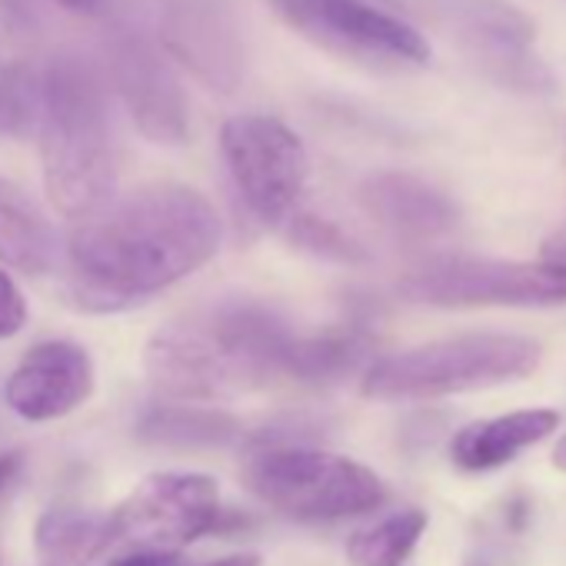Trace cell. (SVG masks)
Returning a JSON list of instances; mask_svg holds the SVG:
<instances>
[{
	"instance_id": "cell-21",
	"label": "cell",
	"mask_w": 566,
	"mask_h": 566,
	"mask_svg": "<svg viewBox=\"0 0 566 566\" xmlns=\"http://www.w3.org/2000/svg\"><path fill=\"white\" fill-rule=\"evenodd\" d=\"M44 101V67L31 61L0 64V137L21 140L38 130Z\"/></svg>"
},
{
	"instance_id": "cell-8",
	"label": "cell",
	"mask_w": 566,
	"mask_h": 566,
	"mask_svg": "<svg viewBox=\"0 0 566 566\" xmlns=\"http://www.w3.org/2000/svg\"><path fill=\"white\" fill-rule=\"evenodd\" d=\"M104 64L134 127L150 144L160 147L187 144L190 134L187 97L157 34H150L130 14L117 11L114 18H107Z\"/></svg>"
},
{
	"instance_id": "cell-15",
	"label": "cell",
	"mask_w": 566,
	"mask_h": 566,
	"mask_svg": "<svg viewBox=\"0 0 566 566\" xmlns=\"http://www.w3.org/2000/svg\"><path fill=\"white\" fill-rule=\"evenodd\" d=\"M556 427H559V410L549 407H530V410L476 420L457 430L450 443V457L463 473H490L516 460V453L553 437Z\"/></svg>"
},
{
	"instance_id": "cell-1",
	"label": "cell",
	"mask_w": 566,
	"mask_h": 566,
	"mask_svg": "<svg viewBox=\"0 0 566 566\" xmlns=\"http://www.w3.org/2000/svg\"><path fill=\"white\" fill-rule=\"evenodd\" d=\"M220 233V217L200 190L140 187L77 220L67 243L71 294L87 311L140 304L213 260Z\"/></svg>"
},
{
	"instance_id": "cell-23",
	"label": "cell",
	"mask_w": 566,
	"mask_h": 566,
	"mask_svg": "<svg viewBox=\"0 0 566 566\" xmlns=\"http://www.w3.org/2000/svg\"><path fill=\"white\" fill-rule=\"evenodd\" d=\"M28 324V304L24 294L8 270H0V340H11Z\"/></svg>"
},
{
	"instance_id": "cell-11",
	"label": "cell",
	"mask_w": 566,
	"mask_h": 566,
	"mask_svg": "<svg viewBox=\"0 0 566 566\" xmlns=\"http://www.w3.org/2000/svg\"><path fill=\"white\" fill-rule=\"evenodd\" d=\"M220 483L197 470L150 473L111 513L117 539L137 549L177 553L220 526Z\"/></svg>"
},
{
	"instance_id": "cell-16",
	"label": "cell",
	"mask_w": 566,
	"mask_h": 566,
	"mask_svg": "<svg viewBox=\"0 0 566 566\" xmlns=\"http://www.w3.org/2000/svg\"><path fill=\"white\" fill-rule=\"evenodd\" d=\"M54 223L18 184L0 177V263L38 276L54 266Z\"/></svg>"
},
{
	"instance_id": "cell-2",
	"label": "cell",
	"mask_w": 566,
	"mask_h": 566,
	"mask_svg": "<svg viewBox=\"0 0 566 566\" xmlns=\"http://www.w3.org/2000/svg\"><path fill=\"white\" fill-rule=\"evenodd\" d=\"M294 331L273 307L223 297L164 324L144 354L154 390L174 403H220L270 387L287 370Z\"/></svg>"
},
{
	"instance_id": "cell-12",
	"label": "cell",
	"mask_w": 566,
	"mask_h": 566,
	"mask_svg": "<svg viewBox=\"0 0 566 566\" xmlns=\"http://www.w3.org/2000/svg\"><path fill=\"white\" fill-rule=\"evenodd\" d=\"M157 41L170 61L203 87L233 94L247 74V44L237 0H150Z\"/></svg>"
},
{
	"instance_id": "cell-13",
	"label": "cell",
	"mask_w": 566,
	"mask_h": 566,
	"mask_svg": "<svg viewBox=\"0 0 566 566\" xmlns=\"http://www.w3.org/2000/svg\"><path fill=\"white\" fill-rule=\"evenodd\" d=\"M94 394V360L81 344L48 340L24 354L8 377V407L31 423H48L74 413Z\"/></svg>"
},
{
	"instance_id": "cell-4",
	"label": "cell",
	"mask_w": 566,
	"mask_h": 566,
	"mask_svg": "<svg viewBox=\"0 0 566 566\" xmlns=\"http://www.w3.org/2000/svg\"><path fill=\"white\" fill-rule=\"evenodd\" d=\"M543 347L523 334H460L403 354L380 357L364 374V397L380 403L440 400L526 380L539 370Z\"/></svg>"
},
{
	"instance_id": "cell-28",
	"label": "cell",
	"mask_w": 566,
	"mask_h": 566,
	"mask_svg": "<svg viewBox=\"0 0 566 566\" xmlns=\"http://www.w3.org/2000/svg\"><path fill=\"white\" fill-rule=\"evenodd\" d=\"M54 4H61V8H67L74 14H91V11L101 8V0H54Z\"/></svg>"
},
{
	"instance_id": "cell-14",
	"label": "cell",
	"mask_w": 566,
	"mask_h": 566,
	"mask_svg": "<svg viewBox=\"0 0 566 566\" xmlns=\"http://www.w3.org/2000/svg\"><path fill=\"white\" fill-rule=\"evenodd\" d=\"M360 207L400 240H437L457 230L460 207L423 177L384 170L360 184Z\"/></svg>"
},
{
	"instance_id": "cell-27",
	"label": "cell",
	"mask_w": 566,
	"mask_h": 566,
	"mask_svg": "<svg viewBox=\"0 0 566 566\" xmlns=\"http://www.w3.org/2000/svg\"><path fill=\"white\" fill-rule=\"evenodd\" d=\"M200 566H260V556L256 553H233V556L210 559V563H200Z\"/></svg>"
},
{
	"instance_id": "cell-10",
	"label": "cell",
	"mask_w": 566,
	"mask_h": 566,
	"mask_svg": "<svg viewBox=\"0 0 566 566\" xmlns=\"http://www.w3.org/2000/svg\"><path fill=\"white\" fill-rule=\"evenodd\" d=\"M273 11L297 34L354 61L427 64V38L374 0H270Z\"/></svg>"
},
{
	"instance_id": "cell-7",
	"label": "cell",
	"mask_w": 566,
	"mask_h": 566,
	"mask_svg": "<svg viewBox=\"0 0 566 566\" xmlns=\"http://www.w3.org/2000/svg\"><path fill=\"white\" fill-rule=\"evenodd\" d=\"M420 11L496 84L516 94H553L536 54V24L506 0H420Z\"/></svg>"
},
{
	"instance_id": "cell-9",
	"label": "cell",
	"mask_w": 566,
	"mask_h": 566,
	"mask_svg": "<svg viewBox=\"0 0 566 566\" xmlns=\"http://www.w3.org/2000/svg\"><path fill=\"white\" fill-rule=\"evenodd\" d=\"M227 170L263 223H287L311 177V157L304 140L276 117L240 114L220 130Z\"/></svg>"
},
{
	"instance_id": "cell-17",
	"label": "cell",
	"mask_w": 566,
	"mask_h": 566,
	"mask_svg": "<svg viewBox=\"0 0 566 566\" xmlns=\"http://www.w3.org/2000/svg\"><path fill=\"white\" fill-rule=\"evenodd\" d=\"M137 437L150 447L167 450H217L237 443L243 437V423L217 407L160 403L140 417Z\"/></svg>"
},
{
	"instance_id": "cell-6",
	"label": "cell",
	"mask_w": 566,
	"mask_h": 566,
	"mask_svg": "<svg viewBox=\"0 0 566 566\" xmlns=\"http://www.w3.org/2000/svg\"><path fill=\"white\" fill-rule=\"evenodd\" d=\"M400 294L413 304L470 311V307H563V263H516L493 256H433L400 280Z\"/></svg>"
},
{
	"instance_id": "cell-20",
	"label": "cell",
	"mask_w": 566,
	"mask_h": 566,
	"mask_svg": "<svg viewBox=\"0 0 566 566\" xmlns=\"http://www.w3.org/2000/svg\"><path fill=\"white\" fill-rule=\"evenodd\" d=\"M430 516L423 510H400L384 516L380 523L357 530L347 539V556L354 566H403V559L417 549L427 533Z\"/></svg>"
},
{
	"instance_id": "cell-19",
	"label": "cell",
	"mask_w": 566,
	"mask_h": 566,
	"mask_svg": "<svg viewBox=\"0 0 566 566\" xmlns=\"http://www.w3.org/2000/svg\"><path fill=\"white\" fill-rule=\"evenodd\" d=\"M367 354V340L354 331H334V334H317V337H294L287 350V377L307 380V384H324V380H340L344 374L357 370Z\"/></svg>"
},
{
	"instance_id": "cell-29",
	"label": "cell",
	"mask_w": 566,
	"mask_h": 566,
	"mask_svg": "<svg viewBox=\"0 0 566 566\" xmlns=\"http://www.w3.org/2000/svg\"><path fill=\"white\" fill-rule=\"evenodd\" d=\"M549 463H553L559 473H566V433L553 443V450H549Z\"/></svg>"
},
{
	"instance_id": "cell-5",
	"label": "cell",
	"mask_w": 566,
	"mask_h": 566,
	"mask_svg": "<svg viewBox=\"0 0 566 566\" xmlns=\"http://www.w3.org/2000/svg\"><path fill=\"white\" fill-rule=\"evenodd\" d=\"M243 480L253 496L301 523L360 516L387 500V486L370 467L307 447H266L253 453Z\"/></svg>"
},
{
	"instance_id": "cell-18",
	"label": "cell",
	"mask_w": 566,
	"mask_h": 566,
	"mask_svg": "<svg viewBox=\"0 0 566 566\" xmlns=\"http://www.w3.org/2000/svg\"><path fill=\"white\" fill-rule=\"evenodd\" d=\"M117 543L111 513L81 506H51L34 526V553L48 566H84Z\"/></svg>"
},
{
	"instance_id": "cell-24",
	"label": "cell",
	"mask_w": 566,
	"mask_h": 566,
	"mask_svg": "<svg viewBox=\"0 0 566 566\" xmlns=\"http://www.w3.org/2000/svg\"><path fill=\"white\" fill-rule=\"evenodd\" d=\"M111 566H184V559L177 553H157V549H137Z\"/></svg>"
},
{
	"instance_id": "cell-26",
	"label": "cell",
	"mask_w": 566,
	"mask_h": 566,
	"mask_svg": "<svg viewBox=\"0 0 566 566\" xmlns=\"http://www.w3.org/2000/svg\"><path fill=\"white\" fill-rule=\"evenodd\" d=\"M18 470H21V450L11 447V450L0 453V493L11 486V480L18 476Z\"/></svg>"
},
{
	"instance_id": "cell-22",
	"label": "cell",
	"mask_w": 566,
	"mask_h": 566,
	"mask_svg": "<svg viewBox=\"0 0 566 566\" xmlns=\"http://www.w3.org/2000/svg\"><path fill=\"white\" fill-rule=\"evenodd\" d=\"M287 237L301 250H307V253H314L321 260H331V263L357 266V263H367L370 260V253L344 227H337L334 220L317 217V213H294L287 220Z\"/></svg>"
},
{
	"instance_id": "cell-3",
	"label": "cell",
	"mask_w": 566,
	"mask_h": 566,
	"mask_svg": "<svg viewBox=\"0 0 566 566\" xmlns=\"http://www.w3.org/2000/svg\"><path fill=\"white\" fill-rule=\"evenodd\" d=\"M41 167L57 213L94 217L114 200L117 144L101 67L81 54H61L44 67L41 101Z\"/></svg>"
},
{
	"instance_id": "cell-30",
	"label": "cell",
	"mask_w": 566,
	"mask_h": 566,
	"mask_svg": "<svg viewBox=\"0 0 566 566\" xmlns=\"http://www.w3.org/2000/svg\"><path fill=\"white\" fill-rule=\"evenodd\" d=\"M4 450H11V447H8V440H4V437H0V453H4Z\"/></svg>"
},
{
	"instance_id": "cell-25",
	"label": "cell",
	"mask_w": 566,
	"mask_h": 566,
	"mask_svg": "<svg viewBox=\"0 0 566 566\" xmlns=\"http://www.w3.org/2000/svg\"><path fill=\"white\" fill-rule=\"evenodd\" d=\"M539 260H546V263H563V266H566V223H563L556 233H549V237L543 240Z\"/></svg>"
}]
</instances>
